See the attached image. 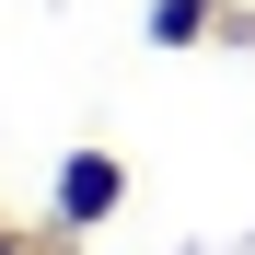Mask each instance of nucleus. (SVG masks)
Masks as SVG:
<instances>
[{"label":"nucleus","mask_w":255,"mask_h":255,"mask_svg":"<svg viewBox=\"0 0 255 255\" xmlns=\"http://www.w3.org/2000/svg\"><path fill=\"white\" fill-rule=\"evenodd\" d=\"M116 197H128V162H116V151H70V162H58V232L116 221Z\"/></svg>","instance_id":"obj_1"},{"label":"nucleus","mask_w":255,"mask_h":255,"mask_svg":"<svg viewBox=\"0 0 255 255\" xmlns=\"http://www.w3.org/2000/svg\"><path fill=\"white\" fill-rule=\"evenodd\" d=\"M221 0H151V47H197Z\"/></svg>","instance_id":"obj_2"},{"label":"nucleus","mask_w":255,"mask_h":255,"mask_svg":"<svg viewBox=\"0 0 255 255\" xmlns=\"http://www.w3.org/2000/svg\"><path fill=\"white\" fill-rule=\"evenodd\" d=\"M0 255H35V244H23V232H0Z\"/></svg>","instance_id":"obj_3"}]
</instances>
